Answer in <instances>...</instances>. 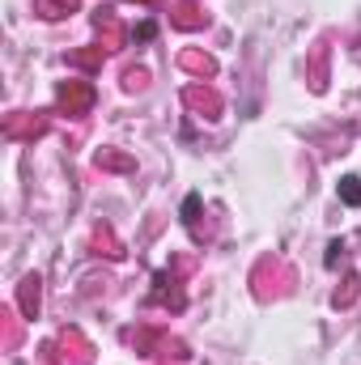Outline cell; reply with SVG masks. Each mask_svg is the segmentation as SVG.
Segmentation results:
<instances>
[{
  "instance_id": "6da1fadb",
  "label": "cell",
  "mask_w": 361,
  "mask_h": 365,
  "mask_svg": "<svg viewBox=\"0 0 361 365\" xmlns=\"http://www.w3.org/2000/svg\"><path fill=\"white\" fill-rule=\"evenodd\" d=\"M340 195L349 204H361V179H340Z\"/></svg>"
}]
</instances>
